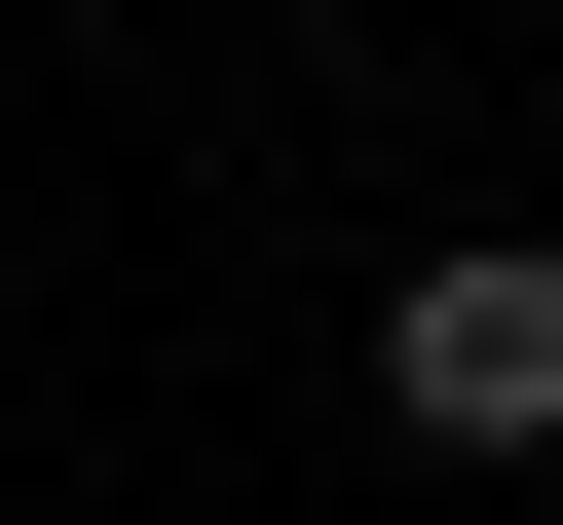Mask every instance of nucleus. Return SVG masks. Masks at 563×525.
Segmentation results:
<instances>
[{
  "mask_svg": "<svg viewBox=\"0 0 563 525\" xmlns=\"http://www.w3.org/2000/svg\"><path fill=\"white\" fill-rule=\"evenodd\" d=\"M376 413L488 450V488L563 450V225H451V262H413V301H376Z\"/></svg>",
  "mask_w": 563,
  "mask_h": 525,
  "instance_id": "f257e3e1",
  "label": "nucleus"
}]
</instances>
